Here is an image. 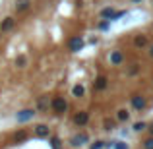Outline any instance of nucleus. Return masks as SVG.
Instances as JSON below:
<instances>
[{
  "label": "nucleus",
  "instance_id": "nucleus-6",
  "mask_svg": "<svg viewBox=\"0 0 153 149\" xmlns=\"http://www.w3.org/2000/svg\"><path fill=\"white\" fill-rule=\"evenodd\" d=\"M33 134L37 136V138H51V128L47 126V124H35L33 126Z\"/></svg>",
  "mask_w": 153,
  "mask_h": 149
},
{
  "label": "nucleus",
  "instance_id": "nucleus-17",
  "mask_svg": "<svg viewBox=\"0 0 153 149\" xmlns=\"http://www.w3.org/2000/svg\"><path fill=\"white\" fill-rule=\"evenodd\" d=\"M0 37H2V35H0Z\"/></svg>",
  "mask_w": 153,
  "mask_h": 149
},
{
  "label": "nucleus",
  "instance_id": "nucleus-12",
  "mask_svg": "<svg viewBox=\"0 0 153 149\" xmlns=\"http://www.w3.org/2000/svg\"><path fill=\"white\" fill-rule=\"evenodd\" d=\"M27 64H29V56L27 54H18L16 56V66L18 68H27Z\"/></svg>",
  "mask_w": 153,
  "mask_h": 149
},
{
  "label": "nucleus",
  "instance_id": "nucleus-8",
  "mask_svg": "<svg viewBox=\"0 0 153 149\" xmlns=\"http://www.w3.org/2000/svg\"><path fill=\"white\" fill-rule=\"evenodd\" d=\"M108 60H111L112 66H120V64L124 62V54L120 50H111V54H108Z\"/></svg>",
  "mask_w": 153,
  "mask_h": 149
},
{
  "label": "nucleus",
  "instance_id": "nucleus-5",
  "mask_svg": "<svg viewBox=\"0 0 153 149\" xmlns=\"http://www.w3.org/2000/svg\"><path fill=\"white\" fill-rule=\"evenodd\" d=\"M87 122H89V112L79 110V112H76V114H74V124H76L78 128L87 126Z\"/></svg>",
  "mask_w": 153,
  "mask_h": 149
},
{
  "label": "nucleus",
  "instance_id": "nucleus-11",
  "mask_svg": "<svg viewBox=\"0 0 153 149\" xmlns=\"http://www.w3.org/2000/svg\"><path fill=\"white\" fill-rule=\"evenodd\" d=\"M51 103H49V97L47 95H43V97L37 99V110H49Z\"/></svg>",
  "mask_w": 153,
  "mask_h": 149
},
{
  "label": "nucleus",
  "instance_id": "nucleus-9",
  "mask_svg": "<svg viewBox=\"0 0 153 149\" xmlns=\"http://www.w3.org/2000/svg\"><path fill=\"white\" fill-rule=\"evenodd\" d=\"M107 85H108L107 76H97V78H95V82H93V89H95V91H103V89H107Z\"/></svg>",
  "mask_w": 153,
  "mask_h": 149
},
{
  "label": "nucleus",
  "instance_id": "nucleus-16",
  "mask_svg": "<svg viewBox=\"0 0 153 149\" xmlns=\"http://www.w3.org/2000/svg\"><path fill=\"white\" fill-rule=\"evenodd\" d=\"M103 145H105V142H95L93 145H91V149H101Z\"/></svg>",
  "mask_w": 153,
  "mask_h": 149
},
{
  "label": "nucleus",
  "instance_id": "nucleus-10",
  "mask_svg": "<svg viewBox=\"0 0 153 149\" xmlns=\"http://www.w3.org/2000/svg\"><path fill=\"white\" fill-rule=\"evenodd\" d=\"M72 97H76V99L85 97V87H83L82 83H76V85L72 87Z\"/></svg>",
  "mask_w": 153,
  "mask_h": 149
},
{
  "label": "nucleus",
  "instance_id": "nucleus-4",
  "mask_svg": "<svg viewBox=\"0 0 153 149\" xmlns=\"http://www.w3.org/2000/svg\"><path fill=\"white\" fill-rule=\"evenodd\" d=\"M87 142H89V136H87V132H78V134H76L74 138L70 139V145H72V147H82V145H85Z\"/></svg>",
  "mask_w": 153,
  "mask_h": 149
},
{
  "label": "nucleus",
  "instance_id": "nucleus-14",
  "mask_svg": "<svg viewBox=\"0 0 153 149\" xmlns=\"http://www.w3.org/2000/svg\"><path fill=\"white\" fill-rule=\"evenodd\" d=\"M49 143H51L52 149H62V142H60L56 136H51V138H49Z\"/></svg>",
  "mask_w": 153,
  "mask_h": 149
},
{
  "label": "nucleus",
  "instance_id": "nucleus-1",
  "mask_svg": "<svg viewBox=\"0 0 153 149\" xmlns=\"http://www.w3.org/2000/svg\"><path fill=\"white\" fill-rule=\"evenodd\" d=\"M51 110L54 112V114H64V112L68 110V101H66V97H62V95L52 97V101H51Z\"/></svg>",
  "mask_w": 153,
  "mask_h": 149
},
{
  "label": "nucleus",
  "instance_id": "nucleus-7",
  "mask_svg": "<svg viewBox=\"0 0 153 149\" xmlns=\"http://www.w3.org/2000/svg\"><path fill=\"white\" fill-rule=\"evenodd\" d=\"M16 25V19L12 18V16H8V18L2 19V23H0V33H8V31H12Z\"/></svg>",
  "mask_w": 153,
  "mask_h": 149
},
{
  "label": "nucleus",
  "instance_id": "nucleus-2",
  "mask_svg": "<svg viewBox=\"0 0 153 149\" xmlns=\"http://www.w3.org/2000/svg\"><path fill=\"white\" fill-rule=\"evenodd\" d=\"M35 116H37V108H23L16 114V120H18V124H25V122H31Z\"/></svg>",
  "mask_w": 153,
  "mask_h": 149
},
{
  "label": "nucleus",
  "instance_id": "nucleus-13",
  "mask_svg": "<svg viewBox=\"0 0 153 149\" xmlns=\"http://www.w3.org/2000/svg\"><path fill=\"white\" fill-rule=\"evenodd\" d=\"M29 6H31V0H18V2H16V12L22 14V12H25Z\"/></svg>",
  "mask_w": 153,
  "mask_h": 149
},
{
  "label": "nucleus",
  "instance_id": "nucleus-3",
  "mask_svg": "<svg viewBox=\"0 0 153 149\" xmlns=\"http://www.w3.org/2000/svg\"><path fill=\"white\" fill-rule=\"evenodd\" d=\"M83 47H85V41H83V37H72L70 41H68V50L70 52H79L83 49Z\"/></svg>",
  "mask_w": 153,
  "mask_h": 149
},
{
  "label": "nucleus",
  "instance_id": "nucleus-15",
  "mask_svg": "<svg viewBox=\"0 0 153 149\" xmlns=\"http://www.w3.org/2000/svg\"><path fill=\"white\" fill-rule=\"evenodd\" d=\"M25 139H27V132L25 130L16 132V142H25Z\"/></svg>",
  "mask_w": 153,
  "mask_h": 149
}]
</instances>
